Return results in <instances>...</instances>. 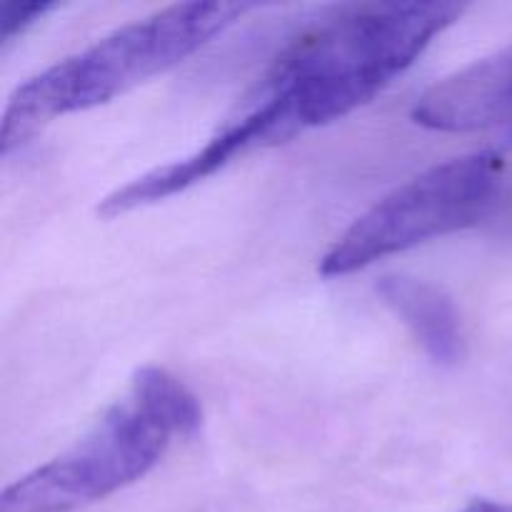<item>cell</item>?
<instances>
[{
    "mask_svg": "<svg viewBox=\"0 0 512 512\" xmlns=\"http://www.w3.org/2000/svg\"><path fill=\"white\" fill-rule=\"evenodd\" d=\"M460 3H360L295 33L228 120L263 150L348 118L463 18Z\"/></svg>",
    "mask_w": 512,
    "mask_h": 512,
    "instance_id": "1",
    "label": "cell"
},
{
    "mask_svg": "<svg viewBox=\"0 0 512 512\" xmlns=\"http://www.w3.org/2000/svg\"><path fill=\"white\" fill-rule=\"evenodd\" d=\"M200 425L203 408L183 380L165 368H140L83 438L3 490L0 512L90 508L145 478Z\"/></svg>",
    "mask_w": 512,
    "mask_h": 512,
    "instance_id": "2",
    "label": "cell"
},
{
    "mask_svg": "<svg viewBox=\"0 0 512 512\" xmlns=\"http://www.w3.org/2000/svg\"><path fill=\"white\" fill-rule=\"evenodd\" d=\"M253 8L250 3L170 5L40 70L18 85L5 105L3 155L28 145L53 120L110 103L175 68Z\"/></svg>",
    "mask_w": 512,
    "mask_h": 512,
    "instance_id": "3",
    "label": "cell"
},
{
    "mask_svg": "<svg viewBox=\"0 0 512 512\" xmlns=\"http://www.w3.org/2000/svg\"><path fill=\"white\" fill-rule=\"evenodd\" d=\"M503 175L505 160L495 150H478L423 170L358 215L320 258L318 273L345 278L475 225L498 203Z\"/></svg>",
    "mask_w": 512,
    "mask_h": 512,
    "instance_id": "4",
    "label": "cell"
},
{
    "mask_svg": "<svg viewBox=\"0 0 512 512\" xmlns=\"http://www.w3.org/2000/svg\"><path fill=\"white\" fill-rule=\"evenodd\" d=\"M413 120L440 133L512 128V45L425 90Z\"/></svg>",
    "mask_w": 512,
    "mask_h": 512,
    "instance_id": "5",
    "label": "cell"
},
{
    "mask_svg": "<svg viewBox=\"0 0 512 512\" xmlns=\"http://www.w3.org/2000/svg\"><path fill=\"white\" fill-rule=\"evenodd\" d=\"M378 295L435 365L453 368L463 363V320L443 288L410 275H385L378 283Z\"/></svg>",
    "mask_w": 512,
    "mask_h": 512,
    "instance_id": "6",
    "label": "cell"
},
{
    "mask_svg": "<svg viewBox=\"0 0 512 512\" xmlns=\"http://www.w3.org/2000/svg\"><path fill=\"white\" fill-rule=\"evenodd\" d=\"M58 3H45V0H28V3H18V0H8L0 5V45L8 48L13 40H18L25 30L33 28L38 20L53 13Z\"/></svg>",
    "mask_w": 512,
    "mask_h": 512,
    "instance_id": "7",
    "label": "cell"
},
{
    "mask_svg": "<svg viewBox=\"0 0 512 512\" xmlns=\"http://www.w3.org/2000/svg\"><path fill=\"white\" fill-rule=\"evenodd\" d=\"M463 512H512L510 503H495V500H475Z\"/></svg>",
    "mask_w": 512,
    "mask_h": 512,
    "instance_id": "8",
    "label": "cell"
}]
</instances>
